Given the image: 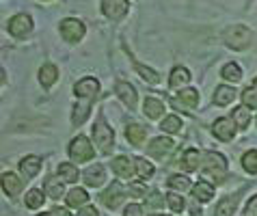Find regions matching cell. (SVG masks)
Listing matches in <instances>:
<instances>
[{
    "mask_svg": "<svg viewBox=\"0 0 257 216\" xmlns=\"http://www.w3.org/2000/svg\"><path fill=\"white\" fill-rule=\"evenodd\" d=\"M93 139L102 154H110L112 147H115V132H112L104 121H99V124L93 126Z\"/></svg>",
    "mask_w": 257,
    "mask_h": 216,
    "instance_id": "cell-2",
    "label": "cell"
},
{
    "mask_svg": "<svg viewBox=\"0 0 257 216\" xmlns=\"http://www.w3.org/2000/svg\"><path fill=\"white\" fill-rule=\"evenodd\" d=\"M89 113H91V99H84L82 104H76L74 115H71V121H74V126L84 124L87 117H89Z\"/></svg>",
    "mask_w": 257,
    "mask_h": 216,
    "instance_id": "cell-21",
    "label": "cell"
},
{
    "mask_svg": "<svg viewBox=\"0 0 257 216\" xmlns=\"http://www.w3.org/2000/svg\"><path fill=\"white\" fill-rule=\"evenodd\" d=\"M78 216H99L95 207H84L82 212H78Z\"/></svg>",
    "mask_w": 257,
    "mask_h": 216,
    "instance_id": "cell-43",
    "label": "cell"
},
{
    "mask_svg": "<svg viewBox=\"0 0 257 216\" xmlns=\"http://www.w3.org/2000/svg\"><path fill=\"white\" fill-rule=\"evenodd\" d=\"M143 113H145L149 119H158L160 115L164 113V104L160 102V99H156V97H147L145 104H143Z\"/></svg>",
    "mask_w": 257,
    "mask_h": 216,
    "instance_id": "cell-19",
    "label": "cell"
},
{
    "mask_svg": "<svg viewBox=\"0 0 257 216\" xmlns=\"http://www.w3.org/2000/svg\"><path fill=\"white\" fill-rule=\"evenodd\" d=\"M59 175L63 177V179H65V182H76V179H78V169L74 167V164H61V167H59Z\"/></svg>",
    "mask_w": 257,
    "mask_h": 216,
    "instance_id": "cell-35",
    "label": "cell"
},
{
    "mask_svg": "<svg viewBox=\"0 0 257 216\" xmlns=\"http://www.w3.org/2000/svg\"><path fill=\"white\" fill-rule=\"evenodd\" d=\"M134 69H137L139 74H141V78H143V80H147L149 84H158V82H160V76L156 74L154 69L145 67V65H141V63H134Z\"/></svg>",
    "mask_w": 257,
    "mask_h": 216,
    "instance_id": "cell-31",
    "label": "cell"
},
{
    "mask_svg": "<svg viewBox=\"0 0 257 216\" xmlns=\"http://www.w3.org/2000/svg\"><path fill=\"white\" fill-rule=\"evenodd\" d=\"M223 41H225V46H229L233 50H244V48L251 46L253 33L248 31V28H244V26L235 24V26H229L223 33Z\"/></svg>",
    "mask_w": 257,
    "mask_h": 216,
    "instance_id": "cell-1",
    "label": "cell"
},
{
    "mask_svg": "<svg viewBox=\"0 0 257 216\" xmlns=\"http://www.w3.org/2000/svg\"><path fill=\"white\" fill-rule=\"evenodd\" d=\"M212 194H214V186L212 184H208V182H199L197 186H195V199L197 201H210L212 199Z\"/></svg>",
    "mask_w": 257,
    "mask_h": 216,
    "instance_id": "cell-28",
    "label": "cell"
},
{
    "mask_svg": "<svg viewBox=\"0 0 257 216\" xmlns=\"http://www.w3.org/2000/svg\"><path fill=\"white\" fill-rule=\"evenodd\" d=\"M149 203H152V205H156V207H158V205L162 203V197H160V194H158V192H154V194H152V199H149Z\"/></svg>",
    "mask_w": 257,
    "mask_h": 216,
    "instance_id": "cell-44",
    "label": "cell"
},
{
    "mask_svg": "<svg viewBox=\"0 0 257 216\" xmlns=\"http://www.w3.org/2000/svg\"><path fill=\"white\" fill-rule=\"evenodd\" d=\"M74 93H76V97H80V99H95L99 93V82L95 78H82L80 82H76Z\"/></svg>",
    "mask_w": 257,
    "mask_h": 216,
    "instance_id": "cell-7",
    "label": "cell"
},
{
    "mask_svg": "<svg viewBox=\"0 0 257 216\" xmlns=\"http://www.w3.org/2000/svg\"><path fill=\"white\" fill-rule=\"evenodd\" d=\"M125 216H143V207L141 205H137V203H132V205H127L125 207V212H123Z\"/></svg>",
    "mask_w": 257,
    "mask_h": 216,
    "instance_id": "cell-41",
    "label": "cell"
},
{
    "mask_svg": "<svg viewBox=\"0 0 257 216\" xmlns=\"http://www.w3.org/2000/svg\"><path fill=\"white\" fill-rule=\"evenodd\" d=\"M248 216H257V197H253L251 201H248Z\"/></svg>",
    "mask_w": 257,
    "mask_h": 216,
    "instance_id": "cell-42",
    "label": "cell"
},
{
    "mask_svg": "<svg viewBox=\"0 0 257 216\" xmlns=\"http://www.w3.org/2000/svg\"><path fill=\"white\" fill-rule=\"evenodd\" d=\"M160 128L164 130V132H169V134H175V132H180L182 130V119L175 117V115H171V117H167L162 121Z\"/></svg>",
    "mask_w": 257,
    "mask_h": 216,
    "instance_id": "cell-33",
    "label": "cell"
},
{
    "mask_svg": "<svg viewBox=\"0 0 257 216\" xmlns=\"http://www.w3.org/2000/svg\"><path fill=\"white\" fill-rule=\"evenodd\" d=\"M233 124L238 126L240 130H244L248 124H251V111H248L246 106L233 108Z\"/></svg>",
    "mask_w": 257,
    "mask_h": 216,
    "instance_id": "cell-23",
    "label": "cell"
},
{
    "mask_svg": "<svg viewBox=\"0 0 257 216\" xmlns=\"http://www.w3.org/2000/svg\"><path fill=\"white\" fill-rule=\"evenodd\" d=\"M9 33L13 37H26L28 33L33 31V20L26 16V13H20V16H13L9 20Z\"/></svg>",
    "mask_w": 257,
    "mask_h": 216,
    "instance_id": "cell-6",
    "label": "cell"
},
{
    "mask_svg": "<svg viewBox=\"0 0 257 216\" xmlns=\"http://www.w3.org/2000/svg\"><path fill=\"white\" fill-rule=\"evenodd\" d=\"M242 102L246 108H257V89L255 86H248V89L242 93Z\"/></svg>",
    "mask_w": 257,
    "mask_h": 216,
    "instance_id": "cell-37",
    "label": "cell"
},
{
    "mask_svg": "<svg viewBox=\"0 0 257 216\" xmlns=\"http://www.w3.org/2000/svg\"><path fill=\"white\" fill-rule=\"evenodd\" d=\"M175 104H184V106H188V108H195L199 104V91L197 89H184V91H180V95H177Z\"/></svg>",
    "mask_w": 257,
    "mask_h": 216,
    "instance_id": "cell-22",
    "label": "cell"
},
{
    "mask_svg": "<svg viewBox=\"0 0 257 216\" xmlns=\"http://www.w3.org/2000/svg\"><path fill=\"white\" fill-rule=\"evenodd\" d=\"M152 216H160V214H152Z\"/></svg>",
    "mask_w": 257,
    "mask_h": 216,
    "instance_id": "cell-47",
    "label": "cell"
},
{
    "mask_svg": "<svg viewBox=\"0 0 257 216\" xmlns=\"http://www.w3.org/2000/svg\"><path fill=\"white\" fill-rule=\"evenodd\" d=\"M134 164H137V160H132V158H125V156H119V158L112 160V171H115L119 177L130 179L134 175Z\"/></svg>",
    "mask_w": 257,
    "mask_h": 216,
    "instance_id": "cell-12",
    "label": "cell"
},
{
    "mask_svg": "<svg viewBox=\"0 0 257 216\" xmlns=\"http://www.w3.org/2000/svg\"><path fill=\"white\" fill-rule=\"evenodd\" d=\"M214 134H216V139H220L223 143H229L233 136H235V124L233 119H216L214 121Z\"/></svg>",
    "mask_w": 257,
    "mask_h": 216,
    "instance_id": "cell-9",
    "label": "cell"
},
{
    "mask_svg": "<svg viewBox=\"0 0 257 216\" xmlns=\"http://www.w3.org/2000/svg\"><path fill=\"white\" fill-rule=\"evenodd\" d=\"M238 205V197H227L216 205V216H233V210Z\"/></svg>",
    "mask_w": 257,
    "mask_h": 216,
    "instance_id": "cell-24",
    "label": "cell"
},
{
    "mask_svg": "<svg viewBox=\"0 0 257 216\" xmlns=\"http://www.w3.org/2000/svg\"><path fill=\"white\" fill-rule=\"evenodd\" d=\"M82 179H84V184L87 186H91V188H97V186L104 184L106 171H104L102 164H93V167H89L87 171L82 173Z\"/></svg>",
    "mask_w": 257,
    "mask_h": 216,
    "instance_id": "cell-11",
    "label": "cell"
},
{
    "mask_svg": "<svg viewBox=\"0 0 257 216\" xmlns=\"http://www.w3.org/2000/svg\"><path fill=\"white\" fill-rule=\"evenodd\" d=\"M61 35L65 37L69 43H76V41H80L84 37V24L80 20H76V18H67V20H63L61 22Z\"/></svg>",
    "mask_w": 257,
    "mask_h": 216,
    "instance_id": "cell-5",
    "label": "cell"
},
{
    "mask_svg": "<svg viewBox=\"0 0 257 216\" xmlns=\"http://www.w3.org/2000/svg\"><path fill=\"white\" fill-rule=\"evenodd\" d=\"M20 171H22V175L26 179H31V177H35L41 171V160L37 156H26L24 160L20 162Z\"/></svg>",
    "mask_w": 257,
    "mask_h": 216,
    "instance_id": "cell-15",
    "label": "cell"
},
{
    "mask_svg": "<svg viewBox=\"0 0 257 216\" xmlns=\"http://www.w3.org/2000/svg\"><path fill=\"white\" fill-rule=\"evenodd\" d=\"M134 160H137V171H139L141 177H152L154 175V167L147 160H141V158H134Z\"/></svg>",
    "mask_w": 257,
    "mask_h": 216,
    "instance_id": "cell-38",
    "label": "cell"
},
{
    "mask_svg": "<svg viewBox=\"0 0 257 216\" xmlns=\"http://www.w3.org/2000/svg\"><path fill=\"white\" fill-rule=\"evenodd\" d=\"M145 136H147V130L143 128V126H139V124H132V126H127V130H125V139L130 141L134 147L143 145V141H145Z\"/></svg>",
    "mask_w": 257,
    "mask_h": 216,
    "instance_id": "cell-18",
    "label": "cell"
},
{
    "mask_svg": "<svg viewBox=\"0 0 257 216\" xmlns=\"http://www.w3.org/2000/svg\"><path fill=\"white\" fill-rule=\"evenodd\" d=\"M190 80V74H188V69L186 67H175L173 69V74H171V80H169V84L173 86H182V84H186Z\"/></svg>",
    "mask_w": 257,
    "mask_h": 216,
    "instance_id": "cell-27",
    "label": "cell"
},
{
    "mask_svg": "<svg viewBox=\"0 0 257 216\" xmlns=\"http://www.w3.org/2000/svg\"><path fill=\"white\" fill-rule=\"evenodd\" d=\"M26 205L31 207V210H37V207L44 205V194H41L39 190H31L26 194Z\"/></svg>",
    "mask_w": 257,
    "mask_h": 216,
    "instance_id": "cell-36",
    "label": "cell"
},
{
    "mask_svg": "<svg viewBox=\"0 0 257 216\" xmlns=\"http://www.w3.org/2000/svg\"><path fill=\"white\" fill-rule=\"evenodd\" d=\"M3 190L9 194V197H16V194L22 190V179L13 173H3Z\"/></svg>",
    "mask_w": 257,
    "mask_h": 216,
    "instance_id": "cell-16",
    "label": "cell"
},
{
    "mask_svg": "<svg viewBox=\"0 0 257 216\" xmlns=\"http://www.w3.org/2000/svg\"><path fill=\"white\" fill-rule=\"evenodd\" d=\"M169 186L173 190H188L190 188V179L186 177V175H171L169 177Z\"/></svg>",
    "mask_w": 257,
    "mask_h": 216,
    "instance_id": "cell-34",
    "label": "cell"
},
{
    "mask_svg": "<svg viewBox=\"0 0 257 216\" xmlns=\"http://www.w3.org/2000/svg\"><path fill=\"white\" fill-rule=\"evenodd\" d=\"M171 149H173V141H171V139H162V136H160V139H156L154 143H149L147 154L154 156V158H164Z\"/></svg>",
    "mask_w": 257,
    "mask_h": 216,
    "instance_id": "cell-13",
    "label": "cell"
},
{
    "mask_svg": "<svg viewBox=\"0 0 257 216\" xmlns=\"http://www.w3.org/2000/svg\"><path fill=\"white\" fill-rule=\"evenodd\" d=\"M242 167H244L246 173H251V175H257V151H255V149L246 151V154L242 156Z\"/></svg>",
    "mask_w": 257,
    "mask_h": 216,
    "instance_id": "cell-30",
    "label": "cell"
},
{
    "mask_svg": "<svg viewBox=\"0 0 257 216\" xmlns=\"http://www.w3.org/2000/svg\"><path fill=\"white\" fill-rule=\"evenodd\" d=\"M203 173L220 179L227 173V160L220 154H216V151H210V154H205V160H203Z\"/></svg>",
    "mask_w": 257,
    "mask_h": 216,
    "instance_id": "cell-3",
    "label": "cell"
},
{
    "mask_svg": "<svg viewBox=\"0 0 257 216\" xmlns=\"http://www.w3.org/2000/svg\"><path fill=\"white\" fill-rule=\"evenodd\" d=\"M235 99V91L233 86H218L216 93H214V104L216 106H227Z\"/></svg>",
    "mask_w": 257,
    "mask_h": 216,
    "instance_id": "cell-20",
    "label": "cell"
},
{
    "mask_svg": "<svg viewBox=\"0 0 257 216\" xmlns=\"http://www.w3.org/2000/svg\"><path fill=\"white\" fill-rule=\"evenodd\" d=\"M182 162H184V169H186V171H195V169H199L201 156H199V151H197V149H188L186 154H184Z\"/></svg>",
    "mask_w": 257,
    "mask_h": 216,
    "instance_id": "cell-29",
    "label": "cell"
},
{
    "mask_svg": "<svg viewBox=\"0 0 257 216\" xmlns=\"http://www.w3.org/2000/svg\"><path fill=\"white\" fill-rule=\"evenodd\" d=\"M93 145L84 139V136H76L74 141H71V145H69V156L74 158V160H78V162H87V160H91L93 158Z\"/></svg>",
    "mask_w": 257,
    "mask_h": 216,
    "instance_id": "cell-4",
    "label": "cell"
},
{
    "mask_svg": "<svg viewBox=\"0 0 257 216\" xmlns=\"http://www.w3.org/2000/svg\"><path fill=\"white\" fill-rule=\"evenodd\" d=\"M167 201H169V205H171V210H173V212H182V210H184V205H186L180 194H169Z\"/></svg>",
    "mask_w": 257,
    "mask_h": 216,
    "instance_id": "cell-39",
    "label": "cell"
},
{
    "mask_svg": "<svg viewBox=\"0 0 257 216\" xmlns=\"http://www.w3.org/2000/svg\"><path fill=\"white\" fill-rule=\"evenodd\" d=\"M87 201H89V194L82 188H74L67 194V205H71V207H80V205L87 203Z\"/></svg>",
    "mask_w": 257,
    "mask_h": 216,
    "instance_id": "cell-26",
    "label": "cell"
},
{
    "mask_svg": "<svg viewBox=\"0 0 257 216\" xmlns=\"http://www.w3.org/2000/svg\"><path fill=\"white\" fill-rule=\"evenodd\" d=\"M44 188H46V194H50L52 199H59L63 194V182L59 177H48L44 182Z\"/></svg>",
    "mask_w": 257,
    "mask_h": 216,
    "instance_id": "cell-25",
    "label": "cell"
},
{
    "mask_svg": "<svg viewBox=\"0 0 257 216\" xmlns=\"http://www.w3.org/2000/svg\"><path fill=\"white\" fill-rule=\"evenodd\" d=\"M41 216H69L65 210H52V212H46V214H41Z\"/></svg>",
    "mask_w": 257,
    "mask_h": 216,
    "instance_id": "cell-45",
    "label": "cell"
},
{
    "mask_svg": "<svg viewBox=\"0 0 257 216\" xmlns=\"http://www.w3.org/2000/svg\"><path fill=\"white\" fill-rule=\"evenodd\" d=\"M253 86H255V89H257V78H255V82H253Z\"/></svg>",
    "mask_w": 257,
    "mask_h": 216,
    "instance_id": "cell-46",
    "label": "cell"
},
{
    "mask_svg": "<svg viewBox=\"0 0 257 216\" xmlns=\"http://www.w3.org/2000/svg\"><path fill=\"white\" fill-rule=\"evenodd\" d=\"M223 78L229 82H240L242 80V69L235 63H227L223 67Z\"/></svg>",
    "mask_w": 257,
    "mask_h": 216,
    "instance_id": "cell-32",
    "label": "cell"
},
{
    "mask_svg": "<svg viewBox=\"0 0 257 216\" xmlns=\"http://www.w3.org/2000/svg\"><path fill=\"white\" fill-rule=\"evenodd\" d=\"M127 9H130L127 0H104L102 5V11L108 20H123Z\"/></svg>",
    "mask_w": 257,
    "mask_h": 216,
    "instance_id": "cell-8",
    "label": "cell"
},
{
    "mask_svg": "<svg viewBox=\"0 0 257 216\" xmlns=\"http://www.w3.org/2000/svg\"><path fill=\"white\" fill-rule=\"evenodd\" d=\"M130 194H134V197H147V188H145V184H132L130 186Z\"/></svg>",
    "mask_w": 257,
    "mask_h": 216,
    "instance_id": "cell-40",
    "label": "cell"
},
{
    "mask_svg": "<svg viewBox=\"0 0 257 216\" xmlns=\"http://www.w3.org/2000/svg\"><path fill=\"white\" fill-rule=\"evenodd\" d=\"M56 80H59V69H56L54 65H44V67L39 69V82L44 89H50Z\"/></svg>",
    "mask_w": 257,
    "mask_h": 216,
    "instance_id": "cell-17",
    "label": "cell"
},
{
    "mask_svg": "<svg viewBox=\"0 0 257 216\" xmlns=\"http://www.w3.org/2000/svg\"><path fill=\"white\" fill-rule=\"evenodd\" d=\"M123 199H125V188H123V186H121L119 182H115L108 190L102 194V201H104V203L108 205V207H112V210H115V207H119Z\"/></svg>",
    "mask_w": 257,
    "mask_h": 216,
    "instance_id": "cell-10",
    "label": "cell"
},
{
    "mask_svg": "<svg viewBox=\"0 0 257 216\" xmlns=\"http://www.w3.org/2000/svg\"><path fill=\"white\" fill-rule=\"evenodd\" d=\"M117 95L127 108L137 106V91H134V86L130 82H117Z\"/></svg>",
    "mask_w": 257,
    "mask_h": 216,
    "instance_id": "cell-14",
    "label": "cell"
}]
</instances>
